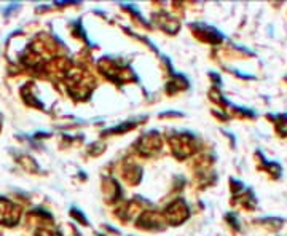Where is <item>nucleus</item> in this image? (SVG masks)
<instances>
[{
    "label": "nucleus",
    "mask_w": 287,
    "mask_h": 236,
    "mask_svg": "<svg viewBox=\"0 0 287 236\" xmlns=\"http://www.w3.org/2000/svg\"><path fill=\"white\" fill-rule=\"evenodd\" d=\"M19 211L15 204L8 203L7 200H0V222L5 225H15L18 222Z\"/></svg>",
    "instance_id": "f257e3e1"
}]
</instances>
